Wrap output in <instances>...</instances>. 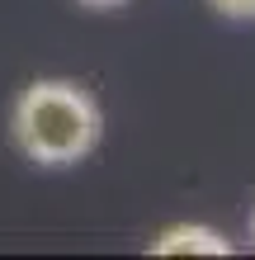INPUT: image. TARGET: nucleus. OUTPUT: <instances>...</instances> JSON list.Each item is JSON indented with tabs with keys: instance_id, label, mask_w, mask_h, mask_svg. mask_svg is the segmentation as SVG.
<instances>
[{
	"instance_id": "f03ea898",
	"label": "nucleus",
	"mask_w": 255,
	"mask_h": 260,
	"mask_svg": "<svg viewBox=\"0 0 255 260\" xmlns=\"http://www.w3.org/2000/svg\"><path fill=\"white\" fill-rule=\"evenodd\" d=\"M152 255H232V241L208 222H170L152 237Z\"/></svg>"
},
{
	"instance_id": "7ed1b4c3",
	"label": "nucleus",
	"mask_w": 255,
	"mask_h": 260,
	"mask_svg": "<svg viewBox=\"0 0 255 260\" xmlns=\"http://www.w3.org/2000/svg\"><path fill=\"white\" fill-rule=\"evenodd\" d=\"M203 5L222 19H255V0H203Z\"/></svg>"
},
{
	"instance_id": "20e7f679",
	"label": "nucleus",
	"mask_w": 255,
	"mask_h": 260,
	"mask_svg": "<svg viewBox=\"0 0 255 260\" xmlns=\"http://www.w3.org/2000/svg\"><path fill=\"white\" fill-rule=\"evenodd\" d=\"M81 10H123V5H132V0H76Z\"/></svg>"
},
{
	"instance_id": "39448f33",
	"label": "nucleus",
	"mask_w": 255,
	"mask_h": 260,
	"mask_svg": "<svg viewBox=\"0 0 255 260\" xmlns=\"http://www.w3.org/2000/svg\"><path fill=\"white\" fill-rule=\"evenodd\" d=\"M250 246H255V208H250Z\"/></svg>"
},
{
	"instance_id": "f257e3e1",
	"label": "nucleus",
	"mask_w": 255,
	"mask_h": 260,
	"mask_svg": "<svg viewBox=\"0 0 255 260\" xmlns=\"http://www.w3.org/2000/svg\"><path fill=\"white\" fill-rule=\"evenodd\" d=\"M104 109L90 95V85L66 81V76H43L28 81L10 104V142L24 161L62 171V166L85 161L99 147Z\"/></svg>"
}]
</instances>
